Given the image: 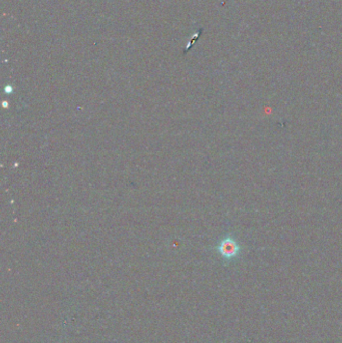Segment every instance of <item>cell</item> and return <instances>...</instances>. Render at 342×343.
<instances>
[{"instance_id": "obj_1", "label": "cell", "mask_w": 342, "mask_h": 343, "mask_svg": "<svg viewBox=\"0 0 342 343\" xmlns=\"http://www.w3.org/2000/svg\"><path fill=\"white\" fill-rule=\"evenodd\" d=\"M218 252L221 257L227 261L236 259L241 253V246L232 236L225 237L218 245Z\"/></svg>"}, {"instance_id": "obj_2", "label": "cell", "mask_w": 342, "mask_h": 343, "mask_svg": "<svg viewBox=\"0 0 342 343\" xmlns=\"http://www.w3.org/2000/svg\"><path fill=\"white\" fill-rule=\"evenodd\" d=\"M4 92H5V94H11L12 93L11 86H6L5 89H4Z\"/></svg>"}]
</instances>
